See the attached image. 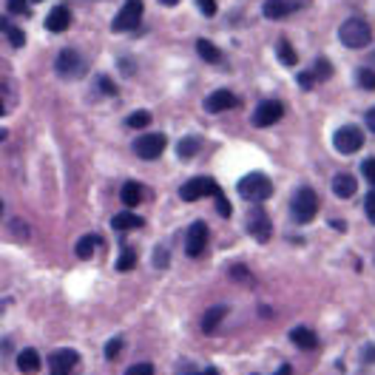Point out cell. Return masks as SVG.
Segmentation results:
<instances>
[{"label": "cell", "instance_id": "14", "mask_svg": "<svg viewBox=\"0 0 375 375\" xmlns=\"http://www.w3.org/2000/svg\"><path fill=\"white\" fill-rule=\"evenodd\" d=\"M69 26H72V12H69V6H54V9L49 12V17H46V28H49V31L60 35V31H66Z\"/></svg>", "mask_w": 375, "mask_h": 375}, {"label": "cell", "instance_id": "41", "mask_svg": "<svg viewBox=\"0 0 375 375\" xmlns=\"http://www.w3.org/2000/svg\"><path fill=\"white\" fill-rule=\"evenodd\" d=\"M364 122H367V128H369V131L375 134V106H372V108L367 111V117H364Z\"/></svg>", "mask_w": 375, "mask_h": 375}, {"label": "cell", "instance_id": "39", "mask_svg": "<svg viewBox=\"0 0 375 375\" xmlns=\"http://www.w3.org/2000/svg\"><path fill=\"white\" fill-rule=\"evenodd\" d=\"M100 88L106 91V94H111V97H114V94H117V85L108 80V77H100Z\"/></svg>", "mask_w": 375, "mask_h": 375}, {"label": "cell", "instance_id": "37", "mask_svg": "<svg viewBox=\"0 0 375 375\" xmlns=\"http://www.w3.org/2000/svg\"><path fill=\"white\" fill-rule=\"evenodd\" d=\"M9 12H12V15H28L26 0H9Z\"/></svg>", "mask_w": 375, "mask_h": 375}, {"label": "cell", "instance_id": "26", "mask_svg": "<svg viewBox=\"0 0 375 375\" xmlns=\"http://www.w3.org/2000/svg\"><path fill=\"white\" fill-rule=\"evenodd\" d=\"M278 60L285 62V66H296V60H299L296 49H293V46H290V40H285V38L278 40Z\"/></svg>", "mask_w": 375, "mask_h": 375}, {"label": "cell", "instance_id": "19", "mask_svg": "<svg viewBox=\"0 0 375 375\" xmlns=\"http://www.w3.org/2000/svg\"><path fill=\"white\" fill-rule=\"evenodd\" d=\"M111 228L114 231H137V228H142V219L137 213H131V210H119L111 219Z\"/></svg>", "mask_w": 375, "mask_h": 375}, {"label": "cell", "instance_id": "24", "mask_svg": "<svg viewBox=\"0 0 375 375\" xmlns=\"http://www.w3.org/2000/svg\"><path fill=\"white\" fill-rule=\"evenodd\" d=\"M199 148H202V140H199V137H185V140L176 145V153L182 156V160H191L194 153H199Z\"/></svg>", "mask_w": 375, "mask_h": 375}, {"label": "cell", "instance_id": "21", "mask_svg": "<svg viewBox=\"0 0 375 375\" xmlns=\"http://www.w3.org/2000/svg\"><path fill=\"white\" fill-rule=\"evenodd\" d=\"M17 367H20V372H26V375H35L38 369H40V353L38 350H23L20 356H17Z\"/></svg>", "mask_w": 375, "mask_h": 375}, {"label": "cell", "instance_id": "2", "mask_svg": "<svg viewBox=\"0 0 375 375\" xmlns=\"http://www.w3.org/2000/svg\"><path fill=\"white\" fill-rule=\"evenodd\" d=\"M239 197L247 199V202H265V199L273 197V182L265 174L253 171V174L239 179Z\"/></svg>", "mask_w": 375, "mask_h": 375}, {"label": "cell", "instance_id": "1", "mask_svg": "<svg viewBox=\"0 0 375 375\" xmlns=\"http://www.w3.org/2000/svg\"><path fill=\"white\" fill-rule=\"evenodd\" d=\"M338 40L347 46V49H364V46H369V40H372V28H369L367 20L350 17V20H344V23H341V28H338Z\"/></svg>", "mask_w": 375, "mask_h": 375}, {"label": "cell", "instance_id": "44", "mask_svg": "<svg viewBox=\"0 0 375 375\" xmlns=\"http://www.w3.org/2000/svg\"><path fill=\"white\" fill-rule=\"evenodd\" d=\"M276 375H290V364H285V367H281Z\"/></svg>", "mask_w": 375, "mask_h": 375}, {"label": "cell", "instance_id": "10", "mask_svg": "<svg viewBox=\"0 0 375 375\" xmlns=\"http://www.w3.org/2000/svg\"><path fill=\"white\" fill-rule=\"evenodd\" d=\"M281 117H285V106H281L278 100H265L253 111V125H256V128H267V125L278 122Z\"/></svg>", "mask_w": 375, "mask_h": 375}, {"label": "cell", "instance_id": "42", "mask_svg": "<svg viewBox=\"0 0 375 375\" xmlns=\"http://www.w3.org/2000/svg\"><path fill=\"white\" fill-rule=\"evenodd\" d=\"M299 83H301V88H312V85H316V83L310 80V74H307V72H301V74H299Z\"/></svg>", "mask_w": 375, "mask_h": 375}, {"label": "cell", "instance_id": "48", "mask_svg": "<svg viewBox=\"0 0 375 375\" xmlns=\"http://www.w3.org/2000/svg\"><path fill=\"white\" fill-rule=\"evenodd\" d=\"M6 111V106H3V100H0V114H3Z\"/></svg>", "mask_w": 375, "mask_h": 375}, {"label": "cell", "instance_id": "27", "mask_svg": "<svg viewBox=\"0 0 375 375\" xmlns=\"http://www.w3.org/2000/svg\"><path fill=\"white\" fill-rule=\"evenodd\" d=\"M0 26H3V31H6V35H9V43H12L15 49H20V46L26 43V35H23V28H17V26H9L6 20L0 23Z\"/></svg>", "mask_w": 375, "mask_h": 375}, {"label": "cell", "instance_id": "29", "mask_svg": "<svg viewBox=\"0 0 375 375\" xmlns=\"http://www.w3.org/2000/svg\"><path fill=\"white\" fill-rule=\"evenodd\" d=\"M213 199H216V213H219V216H231V213H233V208H231V202H228V197H225L222 188H219V191L213 194Z\"/></svg>", "mask_w": 375, "mask_h": 375}, {"label": "cell", "instance_id": "23", "mask_svg": "<svg viewBox=\"0 0 375 375\" xmlns=\"http://www.w3.org/2000/svg\"><path fill=\"white\" fill-rule=\"evenodd\" d=\"M197 51H199V57L208 60V62H222V51H219V49H216L210 40H205V38L197 40Z\"/></svg>", "mask_w": 375, "mask_h": 375}, {"label": "cell", "instance_id": "40", "mask_svg": "<svg viewBox=\"0 0 375 375\" xmlns=\"http://www.w3.org/2000/svg\"><path fill=\"white\" fill-rule=\"evenodd\" d=\"M364 364H375V344H367L364 347Z\"/></svg>", "mask_w": 375, "mask_h": 375}, {"label": "cell", "instance_id": "12", "mask_svg": "<svg viewBox=\"0 0 375 375\" xmlns=\"http://www.w3.org/2000/svg\"><path fill=\"white\" fill-rule=\"evenodd\" d=\"M77 364H80V356L74 350H57V353L49 356V372L51 375H72Z\"/></svg>", "mask_w": 375, "mask_h": 375}, {"label": "cell", "instance_id": "18", "mask_svg": "<svg viewBox=\"0 0 375 375\" xmlns=\"http://www.w3.org/2000/svg\"><path fill=\"white\" fill-rule=\"evenodd\" d=\"M356 176H350V174H338L335 179H333V194L338 197V199H350L353 194H356Z\"/></svg>", "mask_w": 375, "mask_h": 375}, {"label": "cell", "instance_id": "46", "mask_svg": "<svg viewBox=\"0 0 375 375\" xmlns=\"http://www.w3.org/2000/svg\"><path fill=\"white\" fill-rule=\"evenodd\" d=\"M160 3H162V6H176L179 0H160Z\"/></svg>", "mask_w": 375, "mask_h": 375}, {"label": "cell", "instance_id": "32", "mask_svg": "<svg viewBox=\"0 0 375 375\" xmlns=\"http://www.w3.org/2000/svg\"><path fill=\"white\" fill-rule=\"evenodd\" d=\"M361 174H364V179L375 188V156H369V160L361 162Z\"/></svg>", "mask_w": 375, "mask_h": 375}, {"label": "cell", "instance_id": "13", "mask_svg": "<svg viewBox=\"0 0 375 375\" xmlns=\"http://www.w3.org/2000/svg\"><path fill=\"white\" fill-rule=\"evenodd\" d=\"M236 94L233 91H228V88H219V91H213L210 97H205V111L208 114H222V111H228V108H236Z\"/></svg>", "mask_w": 375, "mask_h": 375}, {"label": "cell", "instance_id": "43", "mask_svg": "<svg viewBox=\"0 0 375 375\" xmlns=\"http://www.w3.org/2000/svg\"><path fill=\"white\" fill-rule=\"evenodd\" d=\"M231 273H233V276H236V278H247V270H244V267H242V265H236V267H233V270H231Z\"/></svg>", "mask_w": 375, "mask_h": 375}, {"label": "cell", "instance_id": "15", "mask_svg": "<svg viewBox=\"0 0 375 375\" xmlns=\"http://www.w3.org/2000/svg\"><path fill=\"white\" fill-rule=\"evenodd\" d=\"M296 9V0H265V17L267 20H281V17H288L290 12Z\"/></svg>", "mask_w": 375, "mask_h": 375}, {"label": "cell", "instance_id": "25", "mask_svg": "<svg viewBox=\"0 0 375 375\" xmlns=\"http://www.w3.org/2000/svg\"><path fill=\"white\" fill-rule=\"evenodd\" d=\"M97 244H100L97 236H83V239L77 242V256H80V259H91L94 250H97Z\"/></svg>", "mask_w": 375, "mask_h": 375}, {"label": "cell", "instance_id": "22", "mask_svg": "<svg viewBox=\"0 0 375 375\" xmlns=\"http://www.w3.org/2000/svg\"><path fill=\"white\" fill-rule=\"evenodd\" d=\"M307 74H310L312 83H324V80L333 77V62L327 57H319L316 62H312V69H307Z\"/></svg>", "mask_w": 375, "mask_h": 375}, {"label": "cell", "instance_id": "33", "mask_svg": "<svg viewBox=\"0 0 375 375\" xmlns=\"http://www.w3.org/2000/svg\"><path fill=\"white\" fill-rule=\"evenodd\" d=\"M119 353H122V338H111V341L106 344V358L114 361Z\"/></svg>", "mask_w": 375, "mask_h": 375}, {"label": "cell", "instance_id": "16", "mask_svg": "<svg viewBox=\"0 0 375 375\" xmlns=\"http://www.w3.org/2000/svg\"><path fill=\"white\" fill-rule=\"evenodd\" d=\"M290 341L301 350H316L319 347V335L312 333L310 327H293L290 330Z\"/></svg>", "mask_w": 375, "mask_h": 375}, {"label": "cell", "instance_id": "3", "mask_svg": "<svg viewBox=\"0 0 375 375\" xmlns=\"http://www.w3.org/2000/svg\"><path fill=\"white\" fill-rule=\"evenodd\" d=\"M290 210H293V219L299 225H307L316 219L319 213V197L312 188H299V191L293 194V202H290Z\"/></svg>", "mask_w": 375, "mask_h": 375}, {"label": "cell", "instance_id": "20", "mask_svg": "<svg viewBox=\"0 0 375 375\" xmlns=\"http://www.w3.org/2000/svg\"><path fill=\"white\" fill-rule=\"evenodd\" d=\"M119 199L125 208H137L142 202V185L140 182H125L122 191H119Z\"/></svg>", "mask_w": 375, "mask_h": 375}, {"label": "cell", "instance_id": "6", "mask_svg": "<svg viewBox=\"0 0 375 375\" xmlns=\"http://www.w3.org/2000/svg\"><path fill=\"white\" fill-rule=\"evenodd\" d=\"M333 145H335L338 153H356L364 145V134H361L358 125H341L333 137Z\"/></svg>", "mask_w": 375, "mask_h": 375}, {"label": "cell", "instance_id": "9", "mask_svg": "<svg viewBox=\"0 0 375 375\" xmlns=\"http://www.w3.org/2000/svg\"><path fill=\"white\" fill-rule=\"evenodd\" d=\"M205 244H208V225L205 222H194L185 233V253L197 259L205 253Z\"/></svg>", "mask_w": 375, "mask_h": 375}, {"label": "cell", "instance_id": "4", "mask_svg": "<svg viewBox=\"0 0 375 375\" xmlns=\"http://www.w3.org/2000/svg\"><path fill=\"white\" fill-rule=\"evenodd\" d=\"M216 191H219L216 179H210V176H194V179H188L179 188V197H182V202H197L202 197H213Z\"/></svg>", "mask_w": 375, "mask_h": 375}, {"label": "cell", "instance_id": "34", "mask_svg": "<svg viewBox=\"0 0 375 375\" xmlns=\"http://www.w3.org/2000/svg\"><path fill=\"white\" fill-rule=\"evenodd\" d=\"M364 210H367V219L375 225V188H372V191L364 197Z\"/></svg>", "mask_w": 375, "mask_h": 375}, {"label": "cell", "instance_id": "31", "mask_svg": "<svg viewBox=\"0 0 375 375\" xmlns=\"http://www.w3.org/2000/svg\"><path fill=\"white\" fill-rule=\"evenodd\" d=\"M125 122H128V128H145V125L151 122V114L148 111H134Z\"/></svg>", "mask_w": 375, "mask_h": 375}, {"label": "cell", "instance_id": "17", "mask_svg": "<svg viewBox=\"0 0 375 375\" xmlns=\"http://www.w3.org/2000/svg\"><path fill=\"white\" fill-rule=\"evenodd\" d=\"M228 316V307L225 304H216V307H210V310H205V316H202V333H213L219 324H222V319Z\"/></svg>", "mask_w": 375, "mask_h": 375}, {"label": "cell", "instance_id": "35", "mask_svg": "<svg viewBox=\"0 0 375 375\" xmlns=\"http://www.w3.org/2000/svg\"><path fill=\"white\" fill-rule=\"evenodd\" d=\"M125 375H153V364H134L125 369Z\"/></svg>", "mask_w": 375, "mask_h": 375}, {"label": "cell", "instance_id": "47", "mask_svg": "<svg viewBox=\"0 0 375 375\" xmlns=\"http://www.w3.org/2000/svg\"><path fill=\"white\" fill-rule=\"evenodd\" d=\"M6 140V128H0V142H3Z\"/></svg>", "mask_w": 375, "mask_h": 375}, {"label": "cell", "instance_id": "28", "mask_svg": "<svg viewBox=\"0 0 375 375\" xmlns=\"http://www.w3.org/2000/svg\"><path fill=\"white\" fill-rule=\"evenodd\" d=\"M356 83L361 88H367V91H375V72L372 69H358L356 72Z\"/></svg>", "mask_w": 375, "mask_h": 375}, {"label": "cell", "instance_id": "38", "mask_svg": "<svg viewBox=\"0 0 375 375\" xmlns=\"http://www.w3.org/2000/svg\"><path fill=\"white\" fill-rule=\"evenodd\" d=\"M153 265L156 267H165L168 265V250H156V253H153Z\"/></svg>", "mask_w": 375, "mask_h": 375}, {"label": "cell", "instance_id": "11", "mask_svg": "<svg viewBox=\"0 0 375 375\" xmlns=\"http://www.w3.org/2000/svg\"><path fill=\"white\" fill-rule=\"evenodd\" d=\"M83 72H85V62H83L80 51L62 49L60 57H57V74H62V77H80Z\"/></svg>", "mask_w": 375, "mask_h": 375}, {"label": "cell", "instance_id": "49", "mask_svg": "<svg viewBox=\"0 0 375 375\" xmlns=\"http://www.w3.org/2000/svg\"><path fill=\"white\" fill-rule=\"evenodd\" d=\"M0 213H3V202H0Z\"/></svg>", "mask_w": 375, "mask_h": 375}, {"label": "cell", "instance_id": "45", "mask_svg": "<svg viewBox=\"0 0 375 375\" xmlns=\"http://www.w3.org/2000/svg\"><path fill=\"white\" fill-rule=\"evenodd\" d=\"M191 375H219L216 369H205V372H191Z\"/></svg>", "mask_w": 375, "mask_h": 375}, {"label": "cell", "instance_id": "7", "mask_svg": "<svg viewBox=\"0 0 375 375\" xmlns=\"http://www.w3.org/2000/svg\"><path fill=\"white\" fill-rule=\"evenodd\" d=\"M165 145H168L165 134H145L134 142V153L140 156V160H156V156L165 151Z\"/></svg>", "mask_w": 375, "mask_h": 375}, {"label": "cell", "instance_id": "30", "mask_svg": "<svg viewBox=\"0 0 375 375\" xmlns=\"http://www.w3.org/2000/svg\"><path fill=\"white\" fill-rule=\"evenodd\" d=\"M117 267H119V270H131V267H137V253H134V250L125 247V250H122V256L117 259Z\"/></svg>", "mask_w": 375, "mask_h": 375}, {"label": "cell", "instance_id": "5", "mask_svg": "<svg viewBox=\"0 0 375 375\" xmlns=\"http://www.w3.org/2000/svg\"><path fill=\"white\" fill-rule=\"evenodd\" d=\"M140 20H142V0H125V6L117 12L111 28L114 31H131V28L140 26Z\"/></svg>", "mask_w": 375, "mask_h": 375}, {"label": "cell", "instance_id": "36", "mask_svg": "<svg viewBox=\"0 0 375 375\" xmlns=\"http://www.w3.org/2000/svg\"><path fill=\"white\" fill-rule=\"evenodd\" d=\"M197 6H199V12L205 17H213L216 15V0H197Z\"/></svg>", "mask_w": 375, "mask_h": 375}, {"label": "cell", "instance_id": "8", "mask_svg": "<svg viewBox=\"0 0 375 375\" xmlns=\"http://www.w3.org/2000/svg\"><path fill=\"white\" fill-rule=\"evenodd\" d=\"M247 231L253 233L256 242H267L270 233H273V225H270V216L265 208H250L247 213Z\"/></svg>", "mask_w": 375, "mask_h": 375}]
</instances>
